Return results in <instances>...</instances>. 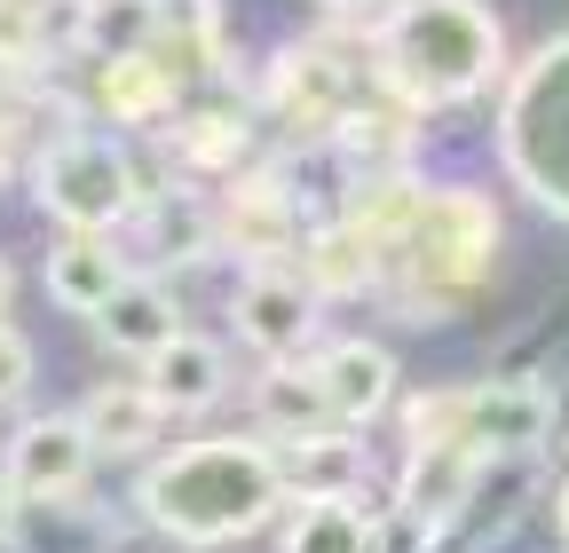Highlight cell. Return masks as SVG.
Returning <instances> with one entry per match:
<instances>
[{"instance_id": "3957f363", "label": "cell", "mask_w": 569, "mask_h": 553, "mask_svg": "<svg viewBox=\"0 0 569 553\" xmlns=\"http://www.w3.org/2000/svg\"><path fill=\"white\" fill-rule=\"evenodd\" d=\"M498 63H507V40L482 0H403L380 24V88H396L411 111L467 103L498 80Z\"/></svg>"}, {"instance_id": "7402d4cb", "label": "cell", "mask_w": 569, "mask_h": 553, "mask_svg": "<svg viewBox=\"0 0 569 553\" xmlns=\"http://www.w3.org/2000/svg\"><path fill=\"white\" fill-rule=\"evenodd\" d=\"M253 411H261V435H309V428H325V388H317V372H301V364H277V372L261 380Z\"/></svg>"}, {"instance_id": "4316f807", "label": "cell", "mask_w": 569, "mask_h": 553, "mask_svg": "<svg viewBox=\"0 0 569 553\" xmlns=\"http://www.w3.org/2000/svg\"><path fill=\"white\" fill-rule=\"evenodd\" d=\"M17 127H24V111L0 103V182H9V167H17Z\"/></svg>"}, {"instance_id": "277c9868", "label": "cell", "mask_w": 569, "mask_h": 553, "mask_svg": "<svg viewBox=\"0 0 569 553\" xmlns=\"http://www.w3.org/2000/svg\"><path fill=\"white\" fill-rule=\"evenodd\" d=\"M498 159H507L515 190H530L546 214L569 222V40L538 48L498 111Z\"/></svg>"}, {"instance_id": "8992f818", "label": "cell", "mask_w": 569, "mask_h": 553, "mask_svg": "<svg viewBox=\"0 0 569 553\" xmlns=\"http://www.w3.org/2000/svg\"><path fill=\"white\" fill-rule=\"evenodd\" d=\"M459 451L475 459H530L546 435H553V395L538 380H475L459 388V420H451Z\"/></svg>"}, {"instance_id": "7c38bea8", "label": "cell", "mask_w": 569, "mask_h": 553, "mask_svg": "<svg viewBox=\"0 0 569 553\" xmlns=\"http://www.w3.org/2000/svg\"><path fill=\"white\" fill-rule=\"evenodd\" d=\"M293 230H301V214H293V190H284L277 174L230 182L222 214H213V238H222L230 253H246V261H277L284 245H293Z\"/></svg>"}, {"instance_id": "d6986e66", "label": "cell", "mask_w": 569, "mask_h": 553, "mask_svg": "<svg viewBox=\"0 0 569 553\" xmlns=\"http://www.w3.org/2000/svg\"><path fill=\"white\" fill-rule=\"evenodd\" d=\"M174 151H182L190 174H238L246 151H253V127H246L238 111H190V119L174 127Z\"/></svg>"}, {"instance_id": "2e32d148", "label": "cell", "mask_w": 569, "mask_h": 553, "mask_svg": "<svg viewBox=\"0 0 569 553\" xmlns=\"http://www.w3.org/2000/svg\"><path fill=\"white\" fill-rule=\"evenodd\" d=\"M142 388L159 395V411H206V403H222L230 364H222V349H213V340L174 332L167 349H159L151 364H142Z\"/></svg>"}, {"instance_id": "f546056e", "label": "cell", "mask_w": 569, "mask_h": 553, "mask_svg": "<svg viewBox=\"0 0 569 553\" xmlns=\"http://www.w3.org/2000/svg\"><path fill=\"white\" fill-rule=\"evenodd\" d=\"M9 301H17V269L0 261V316H9Z\"/></svg>"}, {"instance_id": "5b68a950", "label": "cell", "mask_w": 569, "mask_h": 553, "mask_svg": "<svg viewBox=\"0 0 569 553\" xmlns=\"http://www.w3.org/2000/svg\"><path fill=\"white\" fill-rule=\"evenodd\" d=\"M32 190H40V205L63 230H96V238L142 205L134 159L111 143V134H56V143L32 159Z\"/></svg>"}, {"instance_id": "4dcf8cb0", "label": "cell", "mask_w": 569, "mask_h": 553, "mask_svg": "<svg viewBox=\"0 0 569 553\" xmlns=\"http://www.w3.org/2000/svg\"><path fill=\"white\" fill-rule=\"evenodd\" d=\"M553 522H561V537H569V482L553 491Z\"/></svg>"}, {"instance_id": "484cf974", "label": "cell", "mask_w": 569, "mask_h": 553, "mask_svg": "<svg viewBox=\"0 0 569 553\" xmlns=\"http://www.w3.org/2000/svg\"><path fill=\"white\" fill-rule=\"evenodd\" d=\"M24 388H32V340L0 316V403H17Z\"/></svg>"}, {"instance_id": "9a60e30c", "label": "cell", "mask_w": 569, "mask_h": 553, "mask_svg": "<svg viewBox=\"0 0 569 553\" xmlns=\"http://www.w3.org/2000/svg\"><path fill=\"white\" fill-rule=\"evenodd\" d=\"M119 285H127V261H119L111 238H96V230H63V238H56V253H48V293H56L71 316H96Z\"/></svg>"}, {"instance_id": "52a82bcc", "label": "cell", "mask_w": 569, "mask_h": 553, "mask_svg": "<svg viewBox=\"0 0 569 553\" xmlns=\"http://www.w3.org/2000/svg\"><path fill=\"white\" fill-rule=\"evenodd\" d=\"M88 474H96V443L80 428V411H48V420H24L17 443H9V491L32 499V506H71L88 491Z\"/></svg>"}, {"instance_id": "603a6c76", "label": "cell", "mask_w": 569, "mask_h": 553, "mask_svg": "<svg viewBox=\"0 0 569 553\" xmlns=\"http://www.w3.org/2000/svg\"><path fill=\"white\" fill-rule=\"evenodd\" d=\"M301 276H309L317 301H325V293H365L380 269H372L365 238H356L348 222H325V230H317V245H309V269H301Z\"/></svg>"}, {"instance_id": "f1b7e54d", "label": "cell", "mask_w": 569, "mask_h": 553, "mask_svg": "<svg viewBox=\"0 0 569 553\" xmlns=\"http://www.w3.org/2000/svg\"><path fill=\"white\" fill-rule=\"evenodd\" d=\"M332 17H365V9H380V0H325Z\"/></svg>"}, {"instance_id": "8fae6325", "label": "cell", "mask_w": 569, "mask_h": 553, "mask_svg": "<svg viewBox=\"0 0 569 553\" xmlns=\"http://www.w3.org/2000/svg\"><path fill=\"white\" fill-rule=\"evenodd\" d=\"M269 459H277V482L284 499H356L365 482V443L340 435V428H309V435H269Z\"/></svg>"}, {"instance_id": "ffe728a7", "label": "cell", "mask_w": 569, "mask_h": 553, "mask_svg": "<svg viewBox=\"0 0 569 553\" xmlns=\"http://www.w3.org/2000/svg\"><path fill=\"white\" fill-rule=\"evenodd\" d=\"M284 553H372V514L356 499H309L284 530Z\"/></svg>"}, {"instance_id": "7a4b0ae2", "label": "cell", "mask_w": 569, "mask_h": 553, "mask_svg": "<svg viewBox=\"0 0 569 553\" xmlns=\"http://www.w3.org/2000/svg\"><path fill=\"white\" fill-rule=\"evenodd\" d=\"M490 253H498V205L482 190H427L411 230H403V245L380 261L372 285L411 324H436L490 276Z\"/></svg>"}, {"instance_id": "44dd1931", "label": "cell", "mask_w": 569, "mask_h": 553, "mask_svg": "<svg viewBox=\"0 0 569 553\" xmlns=\"http://www.w3.org/2000/svg\"><path fill=\"white\" fill-rule=\"evenodd\" d=\"M80 48H88L96 63L159 48V32H151V0H80Z\"/></svg>"}, {"instance_id": "83f0119b", "label": "cell", "mask_w": 569, "mask_h": 553, "mask_svg": "<svg viewBox=\"0 0 569 553\" xmlns=\"http://www.w3.org/2000/svg\"><path fill=\"white\" fill-rule=\"evenodd\" d=\"M17 506H24V499L9 491V474H0V545H9V537H17Z\"/></svg>"}, {"instance_id": "d4e9b609", "label": "cell", "mask_w": 569, "mask_h": 553, "mask_svg": "<svg viewBox=\"0 0 569 553\" xmlns=\"http://www.w3.org/2000/svg\"><path fill=\"white\" fill-rule=\"evenodd\" d=\"M151 32H159V48L213 56L222 48V0H151Z\"/></svg>"}, {"instance_id": "4fadbf2b", "label": "cell", "mask_w": 569, "mask_h": 553, "mask_svg": "<svg viewBox=\"0 0 569 553\" xmlns=\"http://www.w3.org/2000/svg\"><path fill=\"white\" fill-rule=\"evenodd\" d=\"M96 332H103V349L127 356V364H151L167 340L182 332V301L159 285V276H127V285L96 309Z\"/></svg>"}, {"instance_id": "ac0fdd59", "label": "cell", "mask_w": 569, "mask_h": 553, "mask_svg": "<svg viewBox=\"0 0 569 553\" xmlns=\"http://www.w3.org/2000/svg\"><path fill=\"white\" fill-rule=\"evenodd\" d=\"M159 420H167V411H159V395L151 388H142V380H103L88 403H80V428H88V443H96V459L103 451H151L159 443Z\"/></svg>"}, {"instance_id": "ba28073f", "label": "cell", "mask_w": 569, "mask_h": 553, "mask_svg": "<svg viewBox=\"0 0 569 553\" xmlns=\"http://www.w3.org/2000/svg\"><path fill=\"white\" fill-rule=\"evenodd\" d=\"M230 316H238V340H246V349L293 356L301 340L317 332V285H309L301 269H284V261H253L246 285H238V301H230Z\"/></svg>"}, {"instance_id": "5bb4252c", "label": "cell", "mask_w": 569, "mask_h": 553, "mask_svg": "<svg viewBox=\"0 0 569 553\" xmlns=\"http://www.w3.org/2000/svg\"><path fill=\"white\" fill-rule=\"evenodd\" d=\"M475 474H482V459L459 443H411V466L396 482V514H411L419 530H443L475 499Z\"/></svg>"}, {"instance_id": "e0dca14e", "label": "cell", "mask_w": 569, "mask_h": 553, "mask_svg": "<svg viewBox=\"0 0 569 553\" xmlns=\"http://www.w3.org/2000/svg\"><path fill=\"white\" fill-rule=\"evenodd\" d=\"M96 95H103V111H111L119 127H151V119H167V111H174L182 72H174L159 48H142V56H111V63H96Z\"/></svg>"}, {"instance_id": "6da1fadb", "label": "cell", "mask_w": 569, "mask_h": 553, "mask_svg": "<svg viewBox=\"0 0 569 553\" xmlns=\"http://www.w3.org/2000/svg\"><path fill=\"white\" fill-rule=\"evenodd\" d=\"M134 506L151 514L167 537L182 545H230L253 537L277 506H284V482L269 459V435H213V443H182L167 451L151 474H142Z\"/></svg>"}, {"instance_id": "cb8c5ba5", "label": "cell", "mask_w": 569, "mask_h": 553, "mask_svg": "<svg viewBox=\"0 0 569 553\" xmlns=\"http://www.w3.org/2000/svg\"><path fill=\"white\" fill-rule=\"evenodd\" d=\"M56 40V0H0V72H32Z\"/></svg>"}, {"instance_id": "30bf717a", "label": "cell", "mask_w": 569, "mask_h": 553, "mask_svg": "<svg viewBox=\"0 0 569 553\" xmlns=\"http://www.w3.org/2000/svg\"><path fill=\"white\" fill-rule=\"evenodd\" d=\"M317 388H325V420L332 428H365L396 403V356L380 340H332L317 356Z\"/></svg>"}, {"instance_id": "9c48e42d", "label": "cell", "mask_w": 569, "mask_h": 553, "mask_svg": "<svg viewBox=\"0 0 569 553\" xmlns=\"http://www.w3.org/2000/svg\"><path fill=\"white\" fill-rule=\"evenodd\" d=\"M261 103H269L284 127H301V134H332L340 111L356 103V88H348V63H340V56H325V48H284V56L269 63Z\"/></svg>"}]
</instances>
